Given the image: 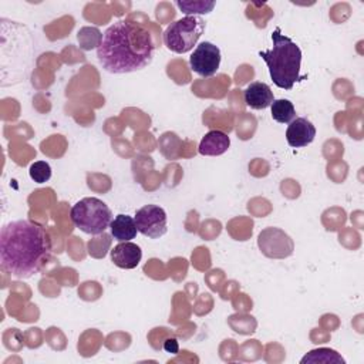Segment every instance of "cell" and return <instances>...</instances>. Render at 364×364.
I'll list each match as a JSON object with an SVG mask.
<instances>
[{
	"instance_id": "1",
	"label": "cell",
	"mask_w": 364,
	"mask_h": 364,
	"mask_svg": "<svg viewBox=\"0 0 364 364\" xmlns=\"http://www.w3.org/2000/svg\"><path fill=\"white\" fill-rule=\"evenodd\" d=\"M51 253L47 230L31 220H13L0 232L1 270L17 279L37 274Z\"/></svg>"
},
{
	"instance_id": "2",
	"label": "cell",
	"mask_w": 364,
	"mask_h": 364,
	"mask_svg": "<svg viewBox=\"0 0 364 364\" xmlns=\"http://www.w3.org/2000/svg\"><path fill=\"white\" fill-rule=\"evenodd\" d=\"M154 48L151 33L145 26L118 20L101 36L97 57L105 71L127 74L149 65Z\"/></svg>"
},
{
	"instance_id": "3",
	"label": "cell",
	"mask_w": 364,
	"mask_h": 364,
	"mask_svg": "<svg viewBox=\"0 0 364 364\" xmlns=\"http://www.w3.org/2000/svg\"><path fill=\"white\" fill-rule=\"evenodd\" d=\"M272 43L273 47L259 51V55L264 60L274 85L291 90L294 82L307 78V75H300L301 50L290 37L282 34L279 27L272 33Z\"/></svg>"
},
{
	"instance_id": "4",
	"label": "cell",
	"mask_w": 364,
	"mask_h": 364,
	"mask_svg": "<svg viewBox=\"0 0 364 364\" xmlns=\"http://www.w3.org/2000/svg\"><path fill=\"white\" fill-rule=\"evenodd\" d=\"M70 216L75 228L92 236L104 233L112 220V212L108 205L94 196L82 198L73 205Z\"/></svg>"
},
{
	"instance_id": "5",
	"label": "cell",
	"mask_w": 364,
	"mask_h": 364,
	"mask_svg": "<svg viewBox=\"0 0 364 364\" xmlns=\"http://www.w3.org/2000/svg\"><path fill=\"white\" fill-rule=\"evenodd\" d=\"M205 31V20L200 16H185L171 23L164 31V44L176 54H185L196 46Z\"/></svg>"
},
{
	"instance_id": "6",
	"label": "cell",
	"mask_w": 364,
	"mask_h": 364,
	"mask_svg": "<svg viewBox=\"0 0 364 364\" xmlns=\"http://www.w3.org/2000/svg\"><path fill=\"white\" fill-rule=\"evenodd\" d=\"M260 252L270 259H286L294 250L293 239L279 228H266L257 236Z\"/></svg>"
},
{
	"instance_id": "7",
	"label": "cell",
	"mask_w": 364,
	"mask_h": 364,
	"mask_svg": "<svg viewBox=\"0 0 364 364\" xmlns=\"http://www.w3.org/2000/svg\"><path fill=\"white\" fill-rule=\"evenodd\" d=\"M139 233L149 239H159L168 230L166 212L158 205H145L134 216Z\"/></svg>"
},
{
	"instance_id": "8",
	"label": "cell",
	"mask_w": 364,
	"mask_h": 364,
	"mask_svg": "<svg viewBox=\"0 0 364 364\" xmlns=\"http://www.w3.org/2000/svg\"><path fill=\"white\" fill-rule=\"evenodd\" d=\"M189 65L200 77H212L220 65V50L210 41H202L189 57Z\"/></svg>"
},
{
	"instance_id": "9",
	"label": "cell",
	"mask_w": 364,
	"mask_h": 364,
	"mask_svg": "<svg viewBox=\"0 0 364 364\" xmlns=\"http://www.w3.org/2000/svg\"><path fill=\"white\" fill-rule=\"evenodd\" d=\"M316 136V127L307 118H294L286 129V141L291 148H303L310 145Z\"/></svg>"
},
{
	"instance_id": "10",
	"label": "cell",
	"mask_w": 364,
	"mask_h": 364,
	"mask_svg": "<svg viewBox=\"0 0 364 364\" xmlns=\"http://www.w3.org/2000/svg\"><path fill=\"white\" fill-rule=\"evenodd\" d=\"M142 259V250L132 242H119L111 250V260L119 269H135Z\"/></svg>"
},
{
	"instance_id": "11",
	"label": "cell",
	"mask_w": 364,
	"mask_h": 364,
	"mask_svg": "<svg viewBox=\"0 0 364 364\" xmlns=\"http://www.w3.org/2000/svg\"><path fill=\"white\" fill-rule=\"evenodd\" d=\"M245 104L252 109H264L274 101L273 91L266 82L255 81L250 82L243 92Z\"/></svg>"
},
{
	"instance_id": "12",
	"label": "cell",
	"mask_w": 364,
	"mask_h": 364,
	"mask_svg": "<svg viewBox=\"0 0 364 364\" xmlns=\"http://www.w3.org/2000/svg\"><path fill=\"white\" fill-rule=\"evenodd\" d=\"M230 146V138L228 134L213 129L205 134L199 144V154L205 156H219L228 151Z\"/></svg>"
},
{
	"instance_id": "13",
	"label": "cell",
	"mask_w": 364,
	"mask_h": 364,
	"mask_svg": "<svg viewBox=\"0 0 364 364\" xmlns=\"http://www.w3.org/2000/svg\"><path fill=\"white\" fill-rule=\"evenodd\" d=\"M109 228H111V235L118 242H129L138 233L135 219L132 216H128V215H124V213L117 215L111 220Z\"/></svg>"
},
{
	"instance_id": "14",
	"label": "cell",
	"mask_w": 364,
	"mask_h": 364,
	"mask_svg": "<svg viewBox=\"0 0 364 364\" xmlns=\"http://www.w3.org/2000/svg\"><path fill=\"white\" fill-rule=\"evenodd\" d=\"M301 364H346V360L336 351L327 347H320L309 351L301 360Z\"/></svg>"
},
{
	"instance_id": "15",
	"label": "cell",
	"mask_w": 364,
	"mask_h": 364,
	"mask_svg": "<svg viewBox=\"0 0 364 364\" xmlns=\"http://www.w3.org/2000/svg\"><path fill=\"white\" fill-rule=\"evenodd\" d=\"M272 118L279 124H290L296 118V109L291 101L280 98L274 100L270 105Z\"/></svg>"
},
{
	"instance_id": "16",
	"label": "cell",
	"mask_w": 364,
	"mask_h": 364,
	"mask_svg": "<svg viewBox=\"0 0 364 364\" xmlns=\"http://www.w3.org/2000/svg\"><path fill=\"white\" fill-rule=\"evenodd\" d=\"M176 6L185 13L186 16H198V14H208L216 6L215 1H205V0H193V1H176Z\"/></svg>"
},
{
	"instance_id": "17",
	"label": "cell",
	"mask_w": 364,
	"mask_h": 364,
	"mask_svg": "<svg viewBox=\"0 0 364 364\" xmlns=\"http://www.w3.org/2000/svg\"><path fill=\"white\" fill-rule=\"evenodd\" d=\"M30 178L37 183H44L51 178V166L46 161H36L28 169Z\"/></svg>"
},
{
	"instance_id": "18",
	"label": "cell",
	"mask_w": 364,
	"mask_h": 364,
	"mask_svg": "<svg viewBox=\"0 0 364 364\" xmlns=\"http://www.w3.org/2000/svg\"><path fill=\"white\" fill-rule=\"evenodd\" d=\"M164 350L166 353H172V354H176L179 347H178V341L175 338H166L165 343H164Z\"/></svg>"
}]
</instances>
